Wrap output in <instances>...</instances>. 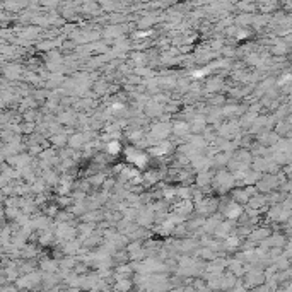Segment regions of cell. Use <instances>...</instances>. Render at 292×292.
Returning <instances> with one entry per match:
<instances>
[{
  "label": "cell",
  "instance_id": "obj_1",
  "mask_svg": "<svg viewBox=\"0 0 292 292\" xmlns=\"http://www.w3.org/2000/svg\"><path fill=\"white\" fill-rule=\"evenodd\" d=\"M120 150H121V144H120V142H116V140H111L109 144L106 145V152H108L109 155L120 154Z\"/></svg>",
  "mask_w": 292,
  "mask_h": 292
},
{
  "label": "cell",
  "instance_id": "obj_2",
  "mask_svg": "<svg viewBox=\"0 0 292 292\" xmlns=\"http://www.w3.org/2000/svg\"><path fill=\"white\" fill-rule=\"evenodd\" d=\"M208 181H210V174H208V173H200L198 174V183H200V185L208 183Z\"/></svg>",
  "mask_w": 292,
  "mask_h": 292
},
{
  "label": "cell",
  "instance_id": "obj_3",
  "mask_svg": "<svg viewBox=\"0 0 292 292\" xmlns=\"http://www.w3.org/2000/svg\"><path fill=\"white\" fill-rule=\"evenodd\" d=\"M237 214H239V208H237L236 205H234V207H229V210H227V215H229V217H236Z\"/></svg>",
  "mask_w": 292,
  "mask_h": 292
},
{
  "label": "cell",
  "instance_id": "obj_4",
  "mask_svg": "<svg viewBox=\"0 0 292 292\" xmlns=\"http://www.w3.org/2000/svg\"><path fill=\"white\" fill-rule=\"evenodd\" d=\"M186 128H188V125H186V123H179V125L174 126V130H176V132H185Z\"/></svg>",
  "mask_w": 292,
  "mask_h": 292
}]
</instances>
